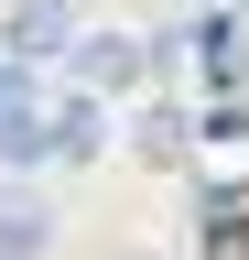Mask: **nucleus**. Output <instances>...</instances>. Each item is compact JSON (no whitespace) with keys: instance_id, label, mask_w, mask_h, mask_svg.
<instances>
[{"instance_id":"nucleus-1","label":"nucleus","mask_w":249,"mask_h":260,"mask_svg":"<svg viewBox=\"0 0 249 260\" xmlns=\"http://www.w3.org/2000/svg\"><path fill=\"white\" fill-rule=\"evenodd\" d=\"M163 32H152V44H141V32H76V44H65V76L76 87H98V98H130L141 76H163Z\"/></svg>"},{"instance_id":"nucleus-2","label":"nucleus","mask_w":249,"mask_h":260,"mask_svg":"<svg viewBox=\"0 0 249 260\" xmlns=\"http://www.w3.org/2000/svg\"><path fill=\"white\" fill-rule=\"evenodd\" d=\"M33 130H44V162H98L109 152V119H98V87H54L44 109H33Z\"/></svg>"},{"instance_id":"nucleus-3","label":"nucleus","mask_w":249,"mask_h":260,"mask_svg":"<svg viewBox=\"0 0 249 260\" xmlns=\"http://www.w3.org/2000/svg\"><path fill=\"white\" fill-rule=\"evenodd\" d=\"M195 239H206V260H238L249 249V184L238 174H206L195 184Z\"/></svg>"},{"instance_id":"nucleus-4","label":"nucleus","mask_w":249,"mask_h":260,"mask_svg":"<svg viewBox=\"0 0 249 260\" xmlns=\"http://www.w3.org/2000/svg\"><path fill=\"white\" fill-rule=\"evenodd\" d=\"M65 44H76V11H65V0H11V32H0V54L44 65V54H65Z\"/></svg>"},{"instance_id":"nucleus-5","label":"nucleus","mask_w":249,"mask_h":260,"mask_svg":"<svg viewBox=\"0 0 249 260\" xmlns=\"http://www.w3.org/2000/svg\"><path fill=\"white\" fill-rule=\"evenodd\" d=\"M195 65H206V98H228V87L249 76V44H238V22H228V11H206V22H195Z\"/></svg>"},{"instance_id":"nucleus-6","label":"nucleus","mask_w":249,"mask_h":260,"mask_svg":"<svg viewBox=\"0 0 249 260\" xmlns=\"http://www.w3.org/2000/svg\"><path fill=\"white\" fill-rule=\"evenodd\" d=\"M44 249H54V217L33 195H0V260H44Z\"/></svg>"},{"instance_id":"nucleus-7","label":"nucleus","mask_w":249,"mask_h":260,"mask_svg":"<svg viewBox=\"0 0 249 260\" xmlns=\"http://www.w3.org/2000/svg\"><path fill=\"white\" fill-rule=\"evenodd\" d=\"M22 98H33V65H22V54H0V119H11Z\"/></svg>"}]
</instances>
